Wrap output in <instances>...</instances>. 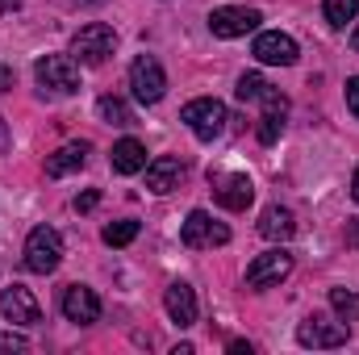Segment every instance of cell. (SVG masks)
I'll use <instances>...</instances> for the list:
<instances>
[{
  "mask_svg": "<svg viewBox=\"0 0 359 355\" xmlns=\"http://www.w3.org/2000/svg\"><path fill=\"white\" fill-rule=\"evenodd\" d=\"M34 76H38V88L50 92V96H72V92H80L76 59H67V55H46V59H38Z\"/></svg>",
  "mask_w": 359,
  "mask_h": 355,
  "instance_id": "3",
  "label": "cell"
},
{
  "mask_svg": "<svg viewBox=\"0 0 359 355\" xmlns=\"http://www.w3.org/2000/svg\"><path fill=\"white\" fill-rule=\"evenodd\" d=\"M96 205H100V192H96V188H88V192L76 196V209H80V213H92Z\"/></svg>",
  "mask_w": 359,
  "mask_h": 355,
  "instance_id": "25",
  "label": "cell"
},
{
  "mask_svg": "<svg viewBox=\"0 0 359 355\" xmlns=\"http://www.w3.org/2000/svg\"><path fill=\"white\" fill-rule=\"evenodd\" d=\"M351 46L359 51V21H351Z\"/></svg>",
  "mask_w": 359,
  "mask_h": 355,
  "instance_id": "31",
  "label": "cell"
},
{
  "mask_svg": "<svg viewBox=\"0 0 359 355\" xmlns=\"http://www.w3.org/2000/svg\"><path fill=\"white\" fill-rule=\"evenodd\" d=\"M288 272H292V255L276 247V251H264V255L251 260V267H247V284H251V288H271V284H280Z\"/></svg>",
  "mask_w": 359,
  "mask_h": 355,
  "instance_id": "11",
  "label": "cell"
},
{
  "mask_svg": "<svg viewBox=\"0 0 359 355\" xmlns=\"http://www.w3.org/2000/svg\"><path fill=\"white\" fill-rule=\"evenodd\" d=\"M96 117L109 121V126H134V113H130V105L121 96H100L96 100Z\"/></svg>",
  "mask_w": 359,
  "mask_h": 355,
  "instance_id": "21",
  "label": "cell"
},
{
  "mask_svg": "<svg viewBox=\"0 0 359 355\" xmlns=\"http://www.w3.org/2000/svg\"><path fill=\"white\" fill-rule=\"evenodd\" d=\"M180 176H184V163H180L176 155H159L155 163H147V188L159 192V196L172 192V188L180 184Z\"/></svg>",
  "mask_w": 359,
  "mask_h": 355,
  "instance_id": "17",
  "label": "cell"
},
{
  "mask_svg": "<svg viewBox=\"0 0 359 355\" xmlns=\"http://www.w3.org/2000/svg\"><path fill=\"white\" fill-rule=\"evenodd\" d=\"M259 63H268V67H292L297 63V42L288 38V34H280V29H268V34H259L255 38V51H251Z\"/></svg>",
  "mask_w": 359,
  "mask_h": 355,
  "instance_id": "12",
  "label": "cell"
},
{
  "mask_svg": "<svg viewBox=\"0 0 359 355\" xmlns=\"http://www.w3.org/2000/svg\"><path fill=\"white\" fill-rule=\"evenodd\" d=\"M88 142H63L50 159H46V176L59 180V176H72V172H80L84 163H88Z\"/></svg>",
  "mask_w": 359,
  "mask_h": 355,
  "instance_id": "15",
  "label": "cell"
},
{
  "mask_svg": "<svg viewBox=\"0 0 359 355\" xmlns=\"http://www.w3.org/2000/svg\"><path fill=\"white\" fill-rule=\"evenodd\" d=\"M0 314H4L13 326H38V322H42V309H38V301H34V293H29L25 284H8V288L0 293Z\"/></svg>",
  "mask_w": 359,
  "mask_h": 355,
  "instance_id": "9",
  "label": "cell"
},
{
  "mask_svg": "<svg viewBox=\"0 0 359 355\" xmlns=\"http://www.w3.org/2000/svg\"><path fill=\"white\" fill-rule=\"evenodd\" d=\"M109 163H113L117 176H138V172H147V147H142L138 138H121V142L113 147Z\"/></svg>",
  "mask_w": 359,
  "mask_h": 355,
  "instance_id": "16",
  "label": "cell"
},
{
  "mask_svg": "<svg viewBox=\"0 0 359 355\" xmlns=\"http://www.w3.org/2000/svg\"><path fill=\"white\" fill-rule=\"evenodd\" d=\"M17 8H21V0H0V17L4 13H17Z\"/></svg>",
  "mask_w": 359,
  "mask_h": 355,
  "instance_id": "30",
  "label": "cell"
},
{
  "mask_svg": "<svg viewBox=\"0 0 359 355\" xmlns=\"http://www.w3.org/2000/svg\"><path fill=\"white\" fill-rule=\"evenodd\" d=\"M4 151H8V121L0 117V155H4Z\"/></svg>",
  "mask_w": 359,
  "mask_h": 355,
  "instance_id": "29",
  "label": "cell"
},
{
  "mask_svg": "<svg viewBox=\"0 0 359 355\" xmlns=\"http://www.w3.org/2000/svg\"><path fill=\"white\" fill-rule=\"evenodd\" d=\"M297 343H301V347H343V343H347V326H343V322H330V318H322V314H313V318H305V322L297 326Z\"/></svg>",
  "mask_w": 359,
  "mask_h": 355,
  "instance_id": "10",
  "label": "cell"
},
{
  "mask_svg": "<svg viewBox=\"0 0 359 355\" xmlns=\"http://www.w3.org/2000/svg\"><path fill=\"white\" fill-rule=\"evenodd\" d=\"M330 305L343 322H359V293L351 288H330Z\"/></svg>",
  "mask_w": 359,
  "mask_h": 355,
  "instance_id": "24",
  "label": "cell"
},
{
  "mask_svg": "<svg viewBox=\"0 0 359 355\" xmlns=\"http://www.w3.org/2000/svg\"><path fill=\"white\" fill-rule=\"evenodd\" d=\"M0 92H13V72L0 63Z\"/></svg>",
  "mask_w": 359,
  "mask_h": 355,
  "instance_id": "28",
  "label": "cell"
},
{
  "mask_svg": "<svg viewBox=\"0 0 359 355\" xmlns=\"http://www.w3.org/2000/svg\"><path fill=\"white\" fill-rule=\"evenodd\" d=\"M180 243H184L188 251H201V247H226V243H230V226L213 222V217H209L205 209H192V213L184 217Z\"/></svg>",
  "mask_w": 359,
  "mask_h": 355,
  "instance_id": "6",
  "label": "cell"
},
{
  "mask_svg": "<svg viewBox=\"0 0 359 355\" xmlns=\"http://www.w3.org/2000/svg\"><path fill=\"white\" fill-rule=\"evenodd\" d=\"M259 8H243V4H222L209 13V29L213 38H243L251 29H259Z\"/></svg>",
  "mask_w": 359,
  "mask_h": 355,
  "instance_id": "8",
  "label": "cell"
},
{
  "mask_svg": "<svg viewBox=\"0 0 359 355\" xmlns=\"http://www.w3.org/2000/svg\"><path fill=\"white\" fill-rule=\"evenodd\" d=\"M100 239H104L109 247H130V243L138 239V222H134V217H126V222H109Z\"/></svg>",
  "mask_w": 359,
  "mask_h": 355,
  "instance_id": "23",
  "label": "cell"
},
{
  "mask_svg": "<svg viewBox=\"0 0 359 355\" xmlns=\"http://www.w3.org/2000/svg\"><path fill=\"white\" fill-rule=\"evenodd\" d=\"M234 92H238V100H243V105H268V100L280 96V92L271 88L259 72H247V76L238 80V88H234Z\"/></svg>",
  "mask_w": 359,
  "mask_h": 355,
  "instance_id": "20",
  "label": "cell"
},
{
  "mask_svg": "<svg viewBox=\"0 0 359 355\" xmlns=\"http://www.w3.org/2000/svg\"><path fill=\"white\" fill-rule=\"evenodd\" d=\"M163 309H168V318L176 322L180 330L192 326V322H196V293H192V284H184V280L168 284V293H163Z\"/></svg>",
  "mask_w": 359,
  "mask_h": 355,
  "instance_id": "14",
  "label": "cell"
},
{
  "mask_svg": "<svg viewBox=\"0 0 359 355\" xmlns=\"http://www.w3.org/2000/svg\"><path fill=\"white\" fill-rule=\"evenodd\" d=\"M63 318L76 322V326H92V322H100V297H96L92 288H84V284L63 288Z\"/></svg>",
  "mask_w": 359,
  "mask_h": 355,
  "instance_id": "13",
  "label": "cell"
},
{
  "mask_svg": "<svg viewBox=\"0 0 359 355\" xmlns=\"http://www.w3.org/2000/svg\"><path fill=\"white\" fill-rule=\"evenodd\" d=\"M347 109L359 117V76H351V80H347Z\"/></svg>",
  "mask_w": 359,
  "mask_h": 355,
  "instance_id": "27",
  "label": "cell"
},
{
  "mask_svg": "<svg viewBox=\"0 0 359 355\" xmlns=\"http://www.w3.org/2000/svg\"><path fill=\"white\" fill-rule=\"evenodd\" d=\"M130 88H134V100H142V105H159L163 100L168 76H163V67H159L155 55H138L130 63Z\"/></svg>",
  "mask_w": 359,
  "mask_h": 355,
  "instance_id": "5",
  "label": "cell"
},
{
  "mask_svg": "<svg viewBox=\"0 0 359 355\" xmlns=\"http://www.w3.org/2000/svg\"><path fill=\"white\" fill-rule=\"evenodd\" d=\"M209 184H213L217 205L230 209V213H243L255 201V184H251V176H243V172H209Z\"/></svg>",
  "mask_w": 359,
  "mask_h": 355,
  "instance_id": "7",
  "label": "cell"
},
{
  "mask_svg": "<svg viewBox=\"0 0 359 355\" xmlns=\"http://www.w3.org/2000/svg\"><path fill=\"white\" fill-rule=\"evenodd\" d=\"M113 46H117V34H113V25H104V21H88L76 38H72V55L80 59V63H104L109 55H113Z\"/></svg>",
  "mask_w": 359,
  "mask_h": 355,
  "instance_id": "4",
  "label": "cell"
},
{
  "mask_svg": "<svg viewBox=\"0 0 359 355\" xmlns=\"http://www.w3.org/2000/svg\"><path fill=\"white\" fill-rule=\"evenodd\" d=\"M180 121L201 138V142H213V138H222V130H226V105L217 100V96H201V100H188L184 109H180Z\"/></svg>",
  "mask_w": 359,
  "mask_h": 355,
  "instance_id": "1",
  "label": "cell"
},
{
  "mask_svg": "<svg viewBox=\"0 0 359 355\" xmlns=\"http://www.w3.org/2000/svg\"><path fill=\"white\" fill-rule=\"evenodd\" d=\"M29 343L21 339V335H0V351H25Z\"/></svg>",
  "mask_w": 359,
  "mask_h": 355,
  "instance_id": "26",
  "label": "cell"
},
{
  "mask_svg": "<svg viewBox=\"0 0 359 355\" xmlns=\"http://www.w3.org/2000/svg\"><path fill=\"white\" fill-rule=\"evenodd\" d=\"M322 17H326V25H334V29H347L359 17V0H326V4H322Z\"/></svg>",
  "mask_w": 359,
  "mask_h": 355,
  "instance_id": "22",
  "label": "cell"
},
{
  "mask_svg": "<svg viewBox=\"0 0 359 355\" xmlns=\"http://www.w3.org/2000/svg\"><path fill=\"white\" fill-rule=\"evenodd\" d=\"M259 234H264L268 243H288V239L297 234V222H292V213H288V209L268 205V209H264V217H259Z\"/></svg>",
  "mask_w": 359,
  "mask_h": 355,
  "instance_id": "18",
  "label": "cell"
},
{
  "mask_svg": "<svg viewBox=\"0 0 359 355\" xmlns=\"http://www.w3.org/2000/svg\"><path fill=\"white\" fill-rule=\"evenodd\" d=\"M284 121H288V100L276 96V100L264 105V117H259V142H264V147H271V142L284 134Z\"/></svg>",
  "mask_w": 359,
  "mask_h": 355,
  "instance_id": "19",
  "label": "cell"
},
{
  "mask_svg": "<svg viewBox=\"0 0 359 355\" xmlns=\"http://www.w3.org/2000/svg\"><path fill=\"white\" fill-rule=\"evenodd\" d=\"M63 260V234L55 226H34L25 239V267L38 276H50Z\"/></svg>",
  "mask_w": 359,
  "mask_h": 355,
  "instance_id": "2",
  "label": "cell"
},
{
  "mask_svg": "<svg viewBox=\"0 0 359 355\" xmlns=\"http://www.w3.org/2000/svg\"><path fill=\"white\" fill-rule=\"evenodd\" d=\"M351 196H355V205H359V168H355V180H351Z\"/></svg>",
  "mask_w": 359,
  "mask_h": 355,
  "instance_id": "32",
  "label": "cell"
}]
</instances>
